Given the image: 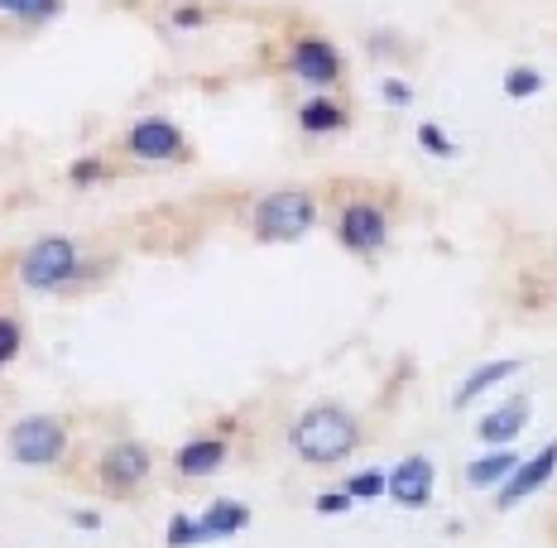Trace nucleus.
Here are the masks:
<instances>
[{
  "label": "nucleus",
  "mask_w": 557,
  "mask_h": 548,
  "mask_svg": "<svg viewBox=\"0 0 557 548\" xmlns=\"http://www.w3.org/2000/svg\"><path fill=\"white\" fill-rule=\"evenodd\" d=\"M73 524H77V529H101V515H91V510H77Z\"/></svg>",
  "instance_id": "27"
},
{
  "label": "nucleus",
  "mask_w": 557,
  "mask_h": 548,
  "mask_svg": "<svg viewBox=\"0 0 557 548\" xmlns=\"http://www.w3.org/2000/svg\"><path fill=\"white\" fill-rule=\"evenodd\" d=\"M351 506H356V500H351L346 486H342V491H322L318 500H312V510H318V515H346Z\"/></svg>",
  "instance_id": "24"
},
{
  "label": "nucleus",
  "mask_w": 557,
  "mask_h": 548,
  "mask_svg": "<svg viewBox=\"0 0 557 548\" xmlns=\"http://www.w3.org/2000/svg\"><path fill=\"white\" fill-rule=\"evenodd\" d=\"M125 155L135 159H149V165H169V159H188V135L178 131L164 115H149V121H135L125 131Z\"/></svg>",
  "instance_id": "7"
},
{
  "label": "nucleus",
  "mask_w": 557,
  "mask_h": 548,
  "mask_svg": "<svg viewBox=\"0 0 557 548\" xmlns=\"http://www.w3.org/2000/svg\"><path fill=\"white\" fill-rule=\"evenodd\" d=\"M288 448L308 466H336L361 448V424H356V414L342 410V404H312V410L298 414L294 428H288Z\"/></svg>",
  "instance_id": "1"
},
{
  "label": "nucleus",
  "mask_w": 557,
  "mask_h": 548,
  "mask_svg": "<svg viewBox=\"0 0 557 548\" xmlns=\"http://www.w3.org/2000/svg\"><path fill=\"white\" fill-rule=\"evenodd\" d=\"M164 544L169 548H197V544H212V539H207L202 515H173L169 529H164Z\"/></svg>",
  "instance_id": "17"
},
{
  "label": "nucleus",
  "mask_w": 557,
  "mask_h": 548,
  "mask_svg": "<svg viewBox=\"0 0 557 548\" xmlns=\"http://www.w3.org/2000/svg\"><path fill=\"white\" fill-rule=\"evenodd\" d=\"M557 476V438L553 442H543L533 458H519V466L505 476L500 486H495V510H515V506H524L529 496H539L543 486H548Z\"/></svg>",
  "instance_id": "5"
},
{
  "label": "nucleus",
  "mask_w": 557,
  "mask_h": 548,
  "mask_svg": "<svg viewBox=\"0 0 557 548\" xmlns=\"http://www.w3.org/2000/svg\"><path fill=\"white\" fill-rule=\"evenodd\" d=\"M346 491H351V500H380V496H389V472H380V466H366V472L346 476Z\"/></svg>",
  "instance_id": "20"
},
{
  "label": "nucleus",
  "mask_w": 557,
  "mask_h": 548,
  "mask_svg": "<svg viewBox=\"0 0 557 548\" xmlns=\"http://www.w3.org/2000/svg\"><path fill=\"white\" fill-rule=\"evenodd\" d=\"M418 145H423L433 159H457V139H447V131L443 125H433V121L418 125Z\"/></svg>",
  "instance_id": "21"
},
{
  "label": "nucleus",
  "mask_w": 557,
  "mask_h": 548,
  "mask_svg": "<svg viewBox=\"0 0 557 548\" xmlns=\"http://www.w3.org/2000/svg\"><path fill=\"white\" fill-rule=\"evenodd\" d=\"M226 438H216V434H202V438H193V442H183L178 452H173V466H178L183 476H212V472H222L226 466Z\"/></svg>",
  "instance_id": "12"
},
{
  "label": "nucleus",
  "mask_w": 557,
  "mask_h": 548,
  "mask_svg": "<svg viewBox=\"0 0 557 548\" xmlns=\"http://www.w3.org/2000/svg\"><path fill=\"white\" fill-rule=\"evenodd\" d=\"M202 5H178V10H173V25H178V29H202Z\"/></svg>",
  "instance_id": "26"
},
{
  "label": "nucleus",
  "mask_w": 557,
  "mask_h": 548,
  "mask_svg": "<svg viewBox=\"0 0 557 548\" xmlns=\"http://www.w3.org/2000/svg\"><path fill=\"white\" fill-rule=\"evenodd\" d=\"M0 10H5V0H0Z\"/></svg>",
  "instance_id": "28"
},
{
  "label": "nucleus",
  "mask_w": 557,
  "mask_h": 548,
  "mask_svg": "<svg viewBox=\"0 0 557 548\" xmlns=\"http://www.w3.org/2000/svg\"><path fill=\"white\" fill-rule=\"evenodd\" d=\"M346 125H351V111L332 97H308L304 107H298V131L304 135H336V131H346Z\"/></svg>",
  "instance_id": "14"
},
{
  "label": "nucleus",
  "mask_w": 557,
  "mask_h": 548,
  "mask_svg": "<svg viewBox=\"0 0 557 548\" xmlns=\"http://www.w3.org/2000/svg\"><path fill=\"white\" fill-rule=\"evenodd\" d=\"M111 173L107 159H97V155H87V159H73L67 165V179H73V188H91V183H101Z\"/></svg>",
  "instance_id": "22"
},
{
  "label": "nucleus",
  "mask_w": 557,
  "mask_h": 548,
  "mask_svg": "<svg viewBox=\"0 0 557 548\" xmlns=\"http://www.w3.org/2000/svg\"><path fill=\"white\" fill-rule=\"evenodd\" d=\"M539 92H543V73H539V68L519 63V68H509V73H505V97L509 101H529V97H539Z\"/></svg>",
  "instance_id": "19"
},
{
  "label": "nucleus",
  "mask_w": 557,
  "mask_h": 548,
  "mask_svg": "<svg viewBox=\"0 0 557 548\" xmlns=\"http://www.w3.org/2000/svg\"><path fill=\"white\" fill-rule=\"evenodd\" d=\"M519 370H524V361H485V366H475L471 376L457 385V394H451V410H467V404H475L481 394H491L495 385L515 380Z\"/></svg>",
  "instance_id": "13"
},
{
  "label": "nucleus",
  "mask_w": 557,
  "mask_h": 548,
  "mask_svg": "<svg viewBox=\"0 0 557 548\" xmlns=\"http://www.w3.org/2000/svg\"><path fill=\"white\" fill-rule=\"evenodd\" d=\"M336 241L356 255H375L389 241V212L380 203H346L336 217Z\"/></svg>",
  "instance_id": "8"
},
{
  "label": "nucleus",
  "mask_w": 557,
  "mask_h": 548,
  "mask_svg": "<svg viewBox=\"0 0 557 548\" xmlns=\"http://www.w3.org/2000/svg\"><path fill=\"white\" fill-rule=\"evenodd\" d=\"M20 346H25V332H20L15 318H0V366H10V361L20 356Z\"/></svg>",
  "instance_id": "23"
},
{
  "label": "nucleus",
  "mask_w": 557,
  "mask_h": 548,
  "mask_svg": "<svg viewBox=\"0 0 557 548\" xmlns=\"http://www.w3.org/2000/svg\"><path fill=\"white\" fill-rule=\"evenodd\" d=\"M515 466H519L515 448H491V452H481V458L467 462V486H471V491H495V486H500Z\"/></svg>",
  "instance_id": "15"
},
{
  "label": "nucleus",
  "mask_w": 557,
  "mask_h": 548,
  "mask_svg": "<svg viewBox=\"0 0 557 548\" xmlns=\"http://www.w3.org/2000/svg\"><path fill=\"white\" fill-rule=\"evenodd\" d=\"M288 73L308 87H336L346 63H342V53H336V44H327L322 34H304V39L294 44V53H288Z\"/></svg>",
  "instance_id": "9"
},
{
  "label": "nucleus",
  "mask_w": 557,
  "mask_h": 548,
  "mask_svg": "<svg viewBox=\"0 0 557 548\" xmlns=\"http://www.w3.org/2000/svg\"><path fill=\"white\" fill-rule=\"evenodd\" d=\"M77 270H83V251L67 236H39L20 260V279L29 289H63L77 279Z\"/></svg>",
  "instance_id": "4"
},
{
  "label": "nucleus",
  "mask_w": 557,
  "mask_h": 548,
  "mask_svg": "<svg viewBox=\"0 0 557 548\" xmlns=\"http://www.w3.org/2000/svg\"><path fill=\"white\" fill-rule=\"evenodd\" d=\"M149 472H154V452L145 448V442L135 438H121L111 442L107 452H101V486L115 496H131L139 486L149 482Z\"/></svg>",
  "instance_id": "6"
},
{
  "label": "nucleus",
  "mask_w": 557,
  "mask_h": 548,
  "mask_svg": "<svg viewBox=\"0 0 557 548\" xmlns=\"http://www.w3.org/2000/svg\"><path fill=\"white\" fill-rule=\"evenodd\" d=\"M529 418H533V404L529 400H509V404H495L491 414L475 424V438L481 442H491V448H509L519 434L529 428Z\"/></svg>",
  "instance_id": "11"
},
{
  "label": "nucleus",
  "mask_w": 557,
  "mask_h": 548,
  "mask_svg": "<svg viewBox=\"0 0 557 548\" xmlns=\"http://www.w3.org/2000/svg\"><path fill=\"white\" fill-rule=\"evenodd\" d=\"M5 452L20 466H53L67 452V424L53 414H25L5 434Z\"/></svg>",
  "instance_id": "3"
},
{
  "label": "nucleus",
  "mask_w": 557,
  "mask_h": 548,
  "mask_svg": "<svg viewBox=\"0 0 557 548\" xmlns=\"http://www.w3.org/2000/svg\"><path fill=\"white\" fill-rule=\"evenodd\" d=\"M202 524H207V539H231V534H240L250 524V506H240V500H212L202 510Z\"/></svg>",
  "instance_id": "16"
},
{
  "label": "nucleus",
  "mask_w": 557,
  "mask_h": 548,
  "mask_svg": "<svg viewBox=\"0 0 557 548\" xmlns=\"http://www.w3.org/2000/svg\"><path fill=\"white\" fill-rule=\"evenodd\" d=\"M433 486H437V466H433V458H423V452H409V458L389 472V500L404 510H423L428 500H433Z\"/></svg>",
  "instance_id": "10"
},
{
  "label": "nucleus",
  "mask_w": 557,
  "mask_h": 548,
  "mask_svg": "<svg viewBox=\"0 0 557 548\" xmlns=\"http://www.w3.org/2000/svg\"><path fill=\"white\" fill-rule=\"evenodd\" d=\"M380 92H385L389 107H413V87L399 83V77H385V83H380Z\"/></svg>",
  "instance_id": "25"
},
{
  "label": "nucleus",
  "mask_w": 557,
  "mask_h": 548,
  "mask_svg": "<svg viewBox=\"0 0 557 548\" xmlns=\"http://www.w3.org/2000/svg\"><path fill=\"white\" fill-rule=\"evenodd\" d=\"M67 0H5V15L25 20V25H49V20L63 15Z\"/></svg>",
  "instance_id": "18"
},
{
  "label": "nucleus",
  "mask_w": 557,
  "mask_h": 548,
  "mask_svg": "<svg viewBox=\"0 0 557 548\" xmlns=\"http://www.w3.org/2000/svg\"><path fill=\"white\" fill-rule=\"evenodd\" d=\"M312 227H318V203H312V193H304V188L264 193L250 212V231L260 241H274V246H284V241H304Z\"/></svg>",
  "instance_id": "2"
}]
</instances>
